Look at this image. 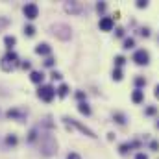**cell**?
Returning <instances> with one entry per match:
<instances>
[{
  "mask_svg": "<svg viewBox=\"0 0 159 159\" xmlns=\"http://www.w3.org/2000/svg\"><path fill=\"white\" fill-rule=\"evenodd\" d=\"M135 159H148V156H146V154H137Z\"/></svg>",
  "mask_w": 159,
  "mask_h": 159,
  "instance_id": "4dcf8cb0",
  "label": "cell"
},
{
  "mask_svg": "<svg viewBox=\"0 0 159 159\" xmlns=\"http://www.w3.org/2000/svg\"><path fill=\"white\" fill-rule=\"evenodd\" d=\"M50 78H52V80H61V74H59V72H56V70H54V72H52V74H50Z\"/></svg>",
  "mask_w": 159,
  "mask_h": 159,
  "instance_id": "484cf974",
  "label": "cell"
},
{
  "mask_svg": "<svg viewBox=\"0 0 159 159\" xmlns=\"http://www.w3.org/2000/svg\"><path fill=\"white\" fill-rule=\"evenodd\" d=\"M122 35H124V30L119 28V30H117V37H122Z\"/></svg>",
  "mask_w": 159,
  "mask_h": 159,
  "instance_id": "1f68e13d",
  "label": "cell"
},
{
  "mask_svg": "<svg viewBox=\"0 0 159 159\" xmlns=\"http://www.w3.org/2000/svg\"><path fill=\"white\" fill-rule=\"evenodd\" d=\"M37 15H39V7H37V4H26L24 6V17L26 19H30V20H34V19H37Z\"/></svg>",
  "mask_w": 159,
  "mask_h": 159,
  "instance_id": "277c9868",
  "label": "cell"
},
{
  "mask_svg": "<svg viewBox=\"0 0 159 159\" xmlns=\"http://www.w3.org/2000/svg\"><path fill=\"white\" fill-rule=\"evenodd\" d=\"M52 52V48L46 44V43H39L37 46H35V54H39V56H48Z\"/></svg>",
  "mask_w": 159,
  "mask_h": 159,
  "instance_id": "52a82bcc",
  "label": "cell"
},
{
  "mask_svg": "<svg viewBox=\"0 0 159 159\" xmlns=\"http://www.w3.org/2000/svg\"><path fill=\"white\" fill-rule=\"evenodd\" d=\"M141 35L148 37V35H150V30H148V28H143V30H141Z\"/></svg>",
  "mask_w": 159,
  "mask_h": 159,
  "instance_id": "83f0119b",
  "label": "cell"
},
{
  "mask_svg": "<svg viewBox=\"0 0 159 159\" xmlns=\"http://www.w3.org/2000/svg\"><path fill=\"white\" fill-rule=\"evenodd\" d=\"M133 46H135V41L131 39V37L124 41V48H126V50H129V48H133Z\"/></svg>",
  "mask_w": 159,
  "mask_h": 159,
  "instance_id": "ac0fdd59",
  "label": "cell"
},
{
  "mask_svg": "<svg viewBox=\"0 0 159 159\" xmlns=\"http://www.w3.org/2000/svg\"><path fill=\"white\" fill-rule=\"evenodd\" d=\"M124 63H126V57H124V56H117V57H115V65H117V69L122 67Z\"/></svg>",
  "mask_w": 159,
  "mask_h": 159,
  "instance_id": "e0dca14e",
  "label": "cell"
},
{
  "mask_svg": "<svg viewBox=\"0 0 159 159\" xmlns=\"http://www.w3.org/2000/svg\"><path fill=\"white\" fill-rule=\"evenodd\" d=\"M135 85H137V89H139V87L146 85V80L143 78V76H139V78H135Z\"/></svg>",
  "mask_w": 159,
  "mask_h": 159,
  "instance_id": "44dd1931",
  "label": "cell"
},
{
  "mask_svg": "<svg viewBox=\"0 0 159 159\" xmlns=\"http://www.w3.org/2000/svg\"><path fill=\"white\" fill-rule=\"evenodd\" d=\"M76 96H78L80 100H83V98H85V94H83V93H76Z\"/></svg>",
  "mask_w": 159,
  "mask_h": 159,
  "instance_id": "836d02e7",
  "label": "cell"
},
{
  "mask_svg": "<svg viewBox=\"0 0 159 159\" xmlns=\"http://www.w3.org/2000/svg\"><path fill=\"white\" fill-rule=\"evenodd\" d=\"M24 34H26V35H28V37H32V35H34V34H35V28H34V26H32V24H28V26H26V28H24Z\"/></svg>",
  "mask_w": 159,
  "mask_h": 159,
  "instance_id": "9a60e30c",
  "label": "cell"
},
{
  "mask_svg": "<svg viewBox=\"0 0 159 159\" xmlns=\"http://www.w3.org/2000/svg\"><path fill=\"white\" fill-rule=\"evenodd\" d=\"M4 43H6V46H7V48H13V46H15V43H17V39H15L13 35H6Z\"/></svg>",
  "mask_w": 159,
  "mask_h": 159,
  "instance_id": "7c38bea8",
  "label": "cell"
},
{
  "mask_svg": "<svg viewBox=\"0 0 159 159\" xmlns=\"http://www.w3.org/2000/svg\"><path fill=\"white\" fill-rule=\"evenodd\" d=\"M15 61H17V54H15V52H7V54L2 57V69H4V70H11L13 65H15Z\"/></svg>",
  "mask_w": 159,
  "mask_h": 159,
  "instance_id": "7a4b0ae2",
  "label": "cell"
},
{
  "mask_svg": "<svg viewBox=\"0 0 159 159\" xmlns=\"http://www.w3.org/2000/svg\"><path fill=\"white\" fill-rule=\"evenodd\" d=\"M131 100H133V104H141V102L144 100V93H143L141 89H135V91L131 93Z\"/></svg>",
  "mask_w": 159,
  "mask_h": 159,
  "instance_id": "ba28073f",
  "label": "cell"
},
{
  "mask_svg": "<svg viewBox=\"0 0 159 159\" xmlns=\"http://www.w3.org/2000/svg\"><path fill=\"white\" fill-rule=\"evenodd\" d=\"M6 117H7V119H20L19 111H15V109H9V111L6 113Z\"/></svg>",
  "mask_w": 159,
  "mask_h": 159,
  "instance_id": "5bb4252c",
  "label": "cell"
},
{
  "mask_svg": "<svg viewBox=\"0 0 159 159\" xmlns=\"http://www.w3.org/2000/svg\"><path fill=\"white\" fill-rule=\"evenodd\" d=\"M113 26H115V20H113L111 17H104V19L100 20V30H102V32H111Z\"/></svg>",
  "mask_w": 159,
  "mask_h": 159,
  "instance_id": "8992f818",
  "label": "cell"
},
{
  "mask_svg": "<svg viewBox=\"0 0 159 159\" xmlns=\"http://www.w3.org/2000/svg\"><path fill=\"white\" fill-rule=\"evenodd\" d=\"M96 9H98L100 13H102V11H106V4H104V2H100V4H96Z\"/></svg>",
  "mask_w": 159,
  "mask_h": 159,
  "instance_id": "d4e9b609",
  "label": "cell"
},
{
  "mask_svg": "<svg viewBox=\"0 0 159 159\" xmlns=\"http://www.w3.org/2000/svg\"><path fill=\"white\" fill-rule=\"evenodd\" d=\"M65 120V122H67V124H70V126H74V128H78L80 131H81V133H85V135H87V137H93V139H94V137H96V135H94V131H93V129H89V128H85V126H83V124H80L78 120H74V119H63Z\"/></svg>",
  "mask_w": 159,
  "mask_h": 159,
  "instance_id": "3957f363",
  "label": "cell"
},
{
  "mask_svg": "<svg viewBox=\"0 0 159 159\" xmlns=\"http://www.w3.org/2000/svg\"><path fill=\"white\" fill-rule=\"evenodd\" d=\"M156 111H157V109H156L154 106H150V107H146V111H144V113H146V115H156Z\"/></svg>",
  "mask_w": 159,
  "mask_h": 159,
  "instance_id": "603a6c76",
  "label": "cell"
},
{
  "mask_svg": "<svg viewBox=\"0 0 159 159\" xmlns=\"http://www.w3.org/2000/svg\"><path fill=\"white\" fill-rule=\"evenodd\" d=\"M57 94H59L61 98H65V96L69 94V87H67L65 83H63V85H59V89H57Z\"/></svg>",
  "mask_w": 159,
  "mask_h": 159,
  "instance_id": "4fadbf2b",
  "label": "cell"
},
{
  "mask_svg": "<svg viewBox=\"0 0 159 159\" xmlns=\"http://www.w3.org/2000/svg\"><path fill=\"white\" fill-rule=\"evenodd\" d=\"M113 80H117V81L122 80V70H120V69H115V70H113Z\"/></svg>",
  "mask_w": 159,
  "mask_h": 159,
  "instance_id": "7402d4cb",
  "label": "cell"
},
{
  "mask_svg": "<svg viewBox=\"0 0 159 159\" xmlns=\"http://www.w3.org/2000/svg\"><path fill=\"white\" fill-rule=\"evenodd\" d=\"M44 65H46V67H52V65H54V59H52V57H46Z\"/></svg>",
  "mask_w": 159,
  "mask_h": 159,
  "instance_id": "f1b7e54d",
  "label": "cell"
},
{
  "mask_svg": "<svg viewBox=\"0 0 159 159\" xmlns=\"http://www.w3.org/2000/svg\"><path fill=\"white\" fill-rule=\"evenodd\" d=\"M115 120H117V124H126V117L122 113H115Z\"/></svg>",
  "mask_w": 159,
  "mask_h": 159,
  "instance_id": "d6986e66",
  "label": "cell"
},
{
  "mask_svg": "<svg viewBox=\"0 0 159 159\" xmlns=\"http://www.w3.org/2000/svg\"><path fill=\"white\" fill-rule=\"evenodd\" d=\"M78 111L81 113V115H85V117H89V115H91V107H89L85 102H80V104H78Z\"/></svg>",
  "mask_w": 159,
  "mask_h": 159,
  "instance_id": "30bf717a",
  "label": "cell"
},
{
  "mask_svg": "<svg viewBox=\"0 0 159 159\" xmlns=\"http://www.w3.org/2000/svg\"><path fill=\"white\" fill-rule=\"evenodd\" d=\"M133 146H139V143H133V144H131V143H126V144H120L119 152H120V154H128V152H129V150H131Z\"/></svg>",
  "mask_w": 159,
  "mask_h": 159,
  "instance_id": "8fae6325",
  "label": "cell"
},
{
  "mask_svg": "<svg viewBox=\"0 0 159 159\" xmlns=\"http://www.w3.org/2000/svg\"><path fill=\"white\" fill-rule=\"evenodd\" d=\"M146 6H148V2H144V0H139V2H137V7H139V9H143V7H146Z\"/></svg>",
  "mask_w": 159,
  "mask_h": 159,
  "instance_id": "cb8c5ba5",
  "label": "cell"
},
{
  "mask_svg": "<svg viewBox=\"0 0 159 159\" xmlns=\"http://www.w3.org/2000/svg\"><path fill=\"white\" fill-rule=\"evenodd\" d=\"M133 61H135L137 65H148V61H150V54H148L146 50H137V52L133 54Z\"/></svg>",
  "mask_w": 159,
  "mask_h": 159,
  "instance_id": "5b68a950",
  "label": "cell"
},
{
  "mask_svg": "<svg viewBox=\"0 0 159 159\" xmlns=\"http://www.w3.org/2000/svg\"><path fill=\"white\" fill-rule=\"evenodd\" d=\"M65 7H67V11H72V13H76V11L80 9V6H78V4H67Z\"/></svg>",
  "mask_w": 159,
  "mask_h": 159,
  "instance_id": "ffe728a7",
  "label": "cell"
},
{
  "mask_svg": "<svg viewBox=\"0 0 159 159\" xmlns=\"http://www.w3.org/2000/svg\"><path fill=\"white\" fill-rule=\"evenodd\" d=\"M30 80H32L34 83H41V81L44 80V74H43L41 70H34V72L30 74Z\"/></svg>",
  "mask_w": 159,
  "mask_h": 159,
  "instance_id": "9c48e42d",
  "label": "cell"
},
{
  "mask_svg": "<svg viewBox=\"0 0 159 159\" xmlns=\"http://www.w3.org/2000/svg\"><path fill=\"white\" fill-rule=\"evenodd\" d=\"M56 96V91L52 85H41L39 87V98L44 102H52V98Z\"/></svg>",
  "mask_w": 159,
  "mask_h": 159,
  "instance_id": "6da1fadb",
  "label": "cell"
},
{
  "mask_svg": "<svg viewBox=\"0 0 159 159\" xmlns=\"http://www.w3.org/2000/svg\"><path fill=\"white\" fill-rule=\"evenodd\" d=\"M154 94H156V98H159V83L156 85V93H154Z\"/></svg>",
  "mask_w": 159,
  "mask_h": 159,
  "instance_id": "d6a6232c",
  "label": "cell"
},
{
  "mask_svg": "<svg viewBox=\"0 0 159 159\" xmlns=\"http://www.w3.org/2000/svg\"><path fill=\"white\" fill-rule=\"evenodd\" d=\"M150 148H152V150H157V148H159V143H157V141H152V143H150Z\"/></svg>",
  "mask_w": 159,
  "mask_h": 159,
  "instance_id": "4316f807",
  "label": "cell"
},
{
  "mask_svg": "<svg viewBox=\"0 0 159 159\" xmlns=\"http://www.w3.org/2000/svg\"><path fill=\"white\" fill-rule=\"evenodd\" d=\"M67 159H81L78 156V154H69V156H67Z\"/></svg>",
  "mask_w": 159,
  "mask_h": 159,
  "instance_id": "f546056e",
  "label": "cell"
},
{
  "mask_svg": "<svg viewBox=\"0 0 159 159\" xmlns=\"http://www.w3.org/2000/svg\"><path fill=\"white\" fill-rule=\"evenodd\" d=\"M157 128H159V120H157Z\"/></svg>",
  "mask_w": 159,
  "mask_h": 159,
  "instance_id": "e575fe53",
  "label": "cell"
},
{
  "mask_svg": "<svg viewBox=\"0 0 159 159\" xmlns=\"http://www.w3.org/2000/svg\"><path fill=\"white\" fill-rule=\"evenodd\" d=\"M6 143H7L9 146H15V144H17V137H15V135H7V137H6Z\"/></svg>",
  "mask_w": 159,
  "mask_h": 159,
  "instance_id": "2e32d148",
  "label": "cell"
}]
</instances>
